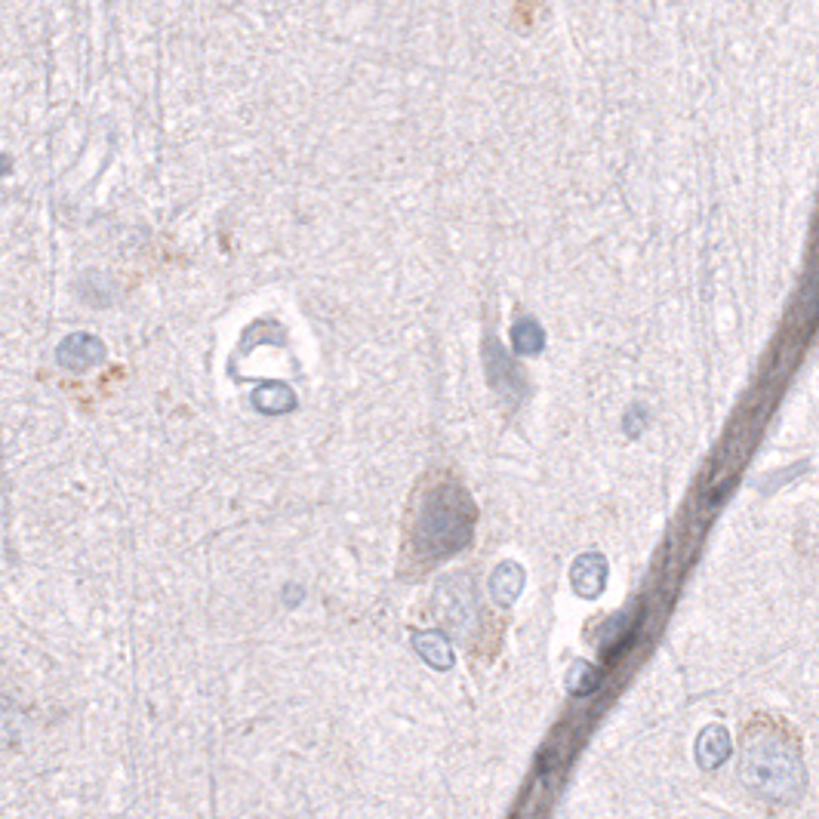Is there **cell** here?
<instances>
[{
  "label": "cell",
  "instance_id": "1",
  "mask_svg": "<svg viewBox=\"0 0 819 819\" xmlns=\"http://www.w3.org/2000/svg\"><path fill=\"white\" fill-rule=\"evenodd\" d=\"M743 783L764 801H795L804 786L801 755L776 730L758 727L746 736Z\"/></svg>",
  "mask_w": 819,
  "mask_h": 819
},
{
  "label": "cell",
  "instance_id": "2",
  "mask_svg": "<svg viewBox=\"0 0 819 819\" xmlns=\"http://www.w3.org/2000/svg\"><path fill=\"white\" fill-rule=\"evenodd\" d=\"M472 530L475 509L468 496L453 484H441L422 499V509L413 524V542L428 558H444L462 549L472 539Z\"/></svg>",
  "mask_w": 819,
  "mask_h": 819
},
{
  "label": "cell",
  "instance_id": "3",
  "mask_svg": "<svg viewBox=\"0 0 819 819\" xmlns=\"http://www.w3.org/2000/svg\"><path fill=\"white\" fill-rule=\"evenodd\" d=\"M105 361V342L93 333H71L56 348V364L68 373H87Z\"/></svg>",
  "mask_w": 819,
  "mask_h": 819
},
{
  "label": "cell",
  "instance_id": "4",
  "mask_svg": "<svg viewBox=\"0 0 819 819\" xmlns=\"http://www.w3.org/2000/svg\"><path fill=\"white\" fill-rule=\"evenodd\" d=\"M484 364H487V376L499 395H509V398L524 395V376L515 367V361L509 358V351H505L496 339L484 342Z\"/></svg>",
  "mask_w": 819,
  "mask_h": 819
},
{
  "label": "cell",
  "instance_id": "5",
  "mask_svg": "<svg viewBox=\"0 0 819 819\" xmlns=\"http://www.w3.org/2000/svg\"><path fill=\"white\" fill-rule=\"evenodd\" d=\"M441 598V613L453 622L456 632H465L475 622V598H472V582L465 576L444 582V589L438 592Z\"/></svg>",
  "mask_w": 819,
  "mask_h": 819
},
{
  "label": "cell",
  "instance_id": "6",
  "mask_svg": "<svg viewBox=\"0 0 819 819\" xmlns=\"http://www.w3.org/2000/svg\"><path fill=\"white\" fill-rule=\"evenodd\" d=\"M570 582L579 598H598L607 582V561L598 552H585L573 561Z\"/></svg>",
  "mask_w": 819,
  "mask_h": 819
},
{
  "label": "cell",
  "instance_id": "7",
  "mask_svg": "<svg viewBox=\"0 0 819 819\" xmlns=\"http://www.w3.org/2000/svg\"><path fill=\"white\" fill-rule=\"evenodd\" d=\"M730 758V736L721 724H709L696 739V761L702 770H718Z\"/></svg>",
  "mask_w": 819,
  "mask_h": 819
},
{
  "label": "cell",
  "instance_id": "8",
  "mask_svg": "<svg viewBox=\"0 0 819 819\" xmlns=\"http://www.w3.org/2000/svg\"><path fill=\"white\" fill-rule=\"evenodd\" d=\"M413 647H416V653L428 662V666H435V669H441V672H447V669L453 666V647H450L447 635L438 632V629L416 632V635H413Z\"/></svg>",
  "mask_w": 819,
  "mask_h": 819
},
{
  "label": "cell",
  "instance_id": "9",
  "mask_svg": "<svg viewBox=\"0 0 819 819\" xmlns=\"http://www.w3.org/2000/svg\"><path fill=\"white\" fill-rule=\"evenodd\" d=\"M524 589V570L515 564V561H505L496 567L493 579H490V595L499 601V604H512Z\"/></svg>",
  "mask_w": 819,
  "mask_h": 819
},
{
  "label": "cell",
  "instance_id": "10",
  "mask_svg": "<svg viewBox=\"0 0 819 819\" xmlns=\"http://www.w3.org/2000/svg\"><path fill=\"white\" fill-rule=\"evenodd\" d=\"M253 404H256V410H262V413H268V416H278V413L293 410L296 398H293V392H290L287 385H281V382H268V385H262L259 392L253 395Z\"/></svg>",
  "mask_w": 819,
  "mask_h": 819
},
{
  "label": "cell",
  "instance_id": "11",
  "mask_svg": "<svg viewBox=\"0 0 819 819\" xmlns=\"http://www.w3.org/2000/svg\"><path fill=\"white\" fill-rule=\"evenodd\" d=\"M512 342H515V351H521V355H536V351H542L545 333H542V327L533 318H524V321L515 324Z\"/></svg>",
  "mask_w": 819,
  "mask_h": 819
},
{
  "label": "cell",
  "instance_id": "12",
  "mask_svg": "<svg viewBox=\"0 0 819 819\" xmlns=\"http://www.w3.org/2000/svg\"><path fill=\"white\" fill-rule=\"evenodd\" d=\"M598 681H601V675H598V669L595 666H589V662H576V666L570 669V678H567V687H570V693H576V696H585V693H592L595 687H598Z\"/></svg>",
  "mask_w": 819,
  "mask_h": 819
},
{
  "label": "cell",
  "instance_id": "13",
  "mask_svg": "<svg viewBox=\"0 0 819 819\" xmlns=\"http://www.w3.org/2000/svg\"><path fill=\"white\" fill-rule=\"evenodd\" d=\"M626 425H629V435H632V438H635V435L641 432V425H644V416H641V410H638V407H635V410L629 413Z\"/></svg>",
  "mask_w": 819,
  "mask_h": 819
},
{
  "label": "cell",
  "instance_id": "14",
  "mask_svg": "<svg viewBox=\"0 0 819 819\" xmlns=\"http://www.w3.org/2000/svg\"><path fill=\"white\" fill-rule=\"evenodd\" d=\"M13 170V158L10 154H0V176H7Z\"/></svg>",
  "mask_w": 819,
  "mask_h": 819
}]
</instances>
